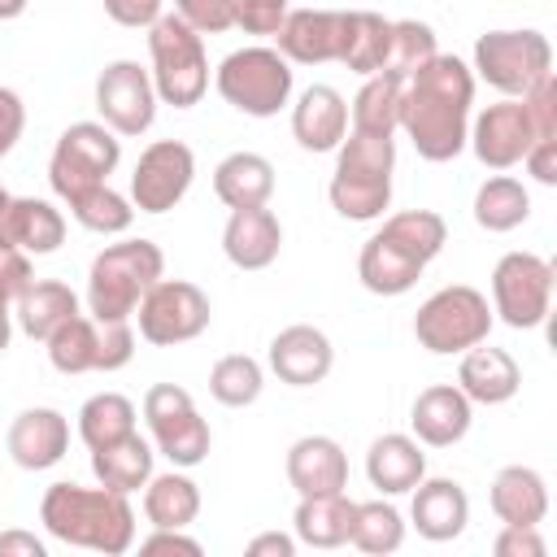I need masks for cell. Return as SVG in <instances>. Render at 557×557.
I'll return each instance as SVG.
<instances>
[{
    "instance_id": "cell-12",
    "label": "cell",
    "mask_w": 557,
    "mask_h": 557,
    "mask_svg": "<svg viewBox=\"0 0 557 557\" xmlns=\"http://www.w3.org/2000/svg\"><path fill=\"white\" fill-rule=\"evenodd\" d=\"M135 318H139V335L152 348H174V344H187V339L209 331L213 305L191 278H165L161 274L144 292V300L135 305Z\"/></svg>"
},
{
    "instance_id": "cell-42",
    "label": "cell",
    "mask_w": 557,
    "mask_h": 557,
    "mask_svg": "<svg viewBox=\"0 0 557 557\" xmlns=\"http://www.w3.org/2000/svg\"><path fill=\"white\" fill-rule=\"evenodd\" d=\"M440 52V44H435V30L426 26V22H418V17H396L392 22V48H387V74H396V78H409L418 65H426L431 57Z\"/></svg>"
},
{
    "instance_id": "cell-37",
    "label": "cell",
    "mask_w": 557,
    "mask_h": 557,
    "mask_svg": "<svg viewBox=\"0 0 557 557\" xmlns=\"http://www.w3.org/2000/svg\"><path fill=\"white\" fill-rule=\"evenodd\" d=\"M44 344H48V361L57 374H91L100 361V322L91 313H74Z\"/></svg>"
},
{
    "instance_id": "cell-17",
    "label": "cell",
    "mask_w": 557,
    "mask_h": 557,
    "mask_svg": "<svg viewBox=\"0 0 557 557\" xmlns=\"http://www.w3.org/2000/svg\"><path fill=\"white\" fill-rule=\"evenodd\" d=\"M348 30V9H287L274 30V48L292 65H326L339 61Z\"/></svg>"
},
{
    "instance_id": "cell-53",
    "label": "cell",
    "mask_w": 557,
    "mask_h": 557,
    "mask_svg": "<svg viewBox=\"0 0 557 557\" xmlns=\"http://www.w3.org/2000/svg\"><path fill=\"white\" fill-rule=\"evenodd\" d=\"M13 300H17V292L0 274V352H9V339H13Z\"/></svg>"
},
{
    "instance_id": "cell-25",
    "label": "cell",
    "mask_w": 557,
    "mask_h": 557,
    "mask_svg": "<svg viewBox=\"0 0 557 557\" xmlns=\"http://www.w3.org/2000/svg\"><path fill=\"white\" fill-rule=\"evenodd\" d=\"M457 387L466 392L470 405H505L518 396L522 387V366L513 361V352L492 348L487 339L461 352L457 366Z\"/></svg>"
},
{
    "instance_id": "cell-3",
    "label": "cell",
    "mask_w": 557,
    "mask_h": 557,
    "mask_svg": "<svg viewBox=\"0 0 557 557\" xmlns=\"http://www.w3.org/2000/svg\"><path fill=\"white\" fill-rule=\"evenodd\" d=\"M39 522L52 540L104 557H122L135 544V509L131 496L83 483H52L39 500Z\"/></svg>"
},
{
    "instance_id": "cell-48",
    "label": "cell",
    "mask_w": 557,
    "mask_h": 557,
    "mask_svg": "<svg viewBox=\"0 0 557 557\" xmlns=\"http://www.w3.org/2000/svg\"><path fill=\"white\" fill-rule=\"evenodd\" d=\"M165 0H104V13L126 30H148L161 17Z\"/></svg>"
},
{
    "instance_id": "cell-29",
    "label": "cell",
    "mask_w": 557,
    "mask_h": 557,
    "mask_svg": "<svg viewBox=\"0 0 557 557\" xmlns=\"http://www.w3.org/2000/svg\"><path fill=\"white\" fill-rule=\"evenodd\" d=\"M74 313H83L78 305V292L61 278H35L17 300H13V322L22 326V335L30 339H48L61 322H70Z\"/></svg>"
},
{
    "instance_id": "cell-30",
    "label": "cell",
    "mask_w": 557,
    "mask_h": 557,
    "mask_svg": "<svg viewBox=\"0 0 557 557\" xmlns=\"http://www.w3.org/2000/svg\"><path fill=\"white\" fill-rule=\"evenodd\" d=\"M152 457H157V448L139 431H131V435H122L104 448H91V474H96L100 487L131 496L152 479Z\"/></svg>"
},
{
    "instance_id": "cell-34",
    "label": "cell",
    "mask_w": 557,
    "mask_h": 557,
    "mask_svg": "<svg viewBox=\"0 0 557 557\" xmlns=\"http://www.w3.org/2000/svg\"><path fill=\"white\" fill-rule=\"evenodd\" d=\"M387 48H392V17L374 13V9H348V30H344V52L339 65L352 74H379L387 65Z\"/></svg>"
},
{
    "instance_id": "cell-55",
    "label": "cell",
    "mask_w": 557,
    "mask_h": 557,
    "mask_svg": "<svg viewBox=\"0 0 557 557\" xmlns=\"http://www.w3.org/2000/svg\"><path fill=\"white\" fill-rule=\"evenodd\" d=\"M9 205H13V196L0 187V248H9V239H4V222H9Z\"/></svg>"
},
{
    "instance_id": "cell-38",
    "label": "cell",
    "mask_w": 557,
    "mask_h": 557,
    "mask_svg": "<svg viewBox=\"0 0 557 557\" xmlns=\"http://www.w3.org/2000/svg\"><path fill=\"white\" fill-rule=\"evenodd\" d=\"M348 544L370 553V557H387L405 544V518L392 500H357L352 505V527H348Z\"/></svg>"
},
{
    "instance_id": "cell-54",
    "label": "cell",
    "mask_w": 557,
    "mask_h": 557,
    "mask_svg": "<svg viewBox=\"0 0 557 557\" xmlns=\"http://www.w3.org/2000/svg\"><path fill=\"white\" fill-rule=\"evenodd\" d=\"M26 4H30V0H0V22L22 17V13H26Z\"/></svg>"
},
{
    "instance_id": "cell-26",
    "label": "cell",
    "mask_w": 557,
    "mask_h": 557,
    "mask_svg": "<svg viewBox=\"0 0 557 557\" xmlns=\"http://www.w3.org/2000/svg\"><path fill=\"white\" fill-rule=\"evenodd\" d=\"M426 474V453L413 435L387 431L366 448V479L379 496H405Z\"/></svg>"
},
{
    "instance_id": "cell-15",
    "label": "cell",
    "mask_w": 557,
    "mask_h": 557,
    "mask_svg": "<svg viewBox=\"0 0 557 557\" xmlns=\"http://www.w3.org/2000/svg\"><path fill=\"white\" fill-rule=\"evenodd\" d=\"M196 178V152L183 139H152L131 170V205L139 213H170Z\"/></svg>"
},
{
    "instance_id": "cell-4",
    "label": "cell",
    "mask_w": 557,
    "mask_h": 557,
    "mask_svg": "<svg viewBox=\"0 0 557 557\" xmlns=\"http://www.w3.org/2000/svg\"><path fill=\"white\" fill-rule=\"evenodd\" d=\"M392 174H396V135H361L348 131L335 148L331 174V209L348 222H379L392 205Z\"/></svg>"
},
{
    "instance_id": "cell-9",
    "label": "cell",
    "mask_w": 557,
    "mask_h": 557,
    "mask_svg": "<svg viewBox=\"0 0 557 557\" xmlns=\"http://www.w3.org/2000/svg\"><path fill=\"white\" fill-rule=\"evenodd\" d=\"M474 78L500 96H527L544 74H553V44L544 30H483L470 52Z\"/></svg>"
},
{
    "instance_id": "cell-36",
    "label": "cell",
    "mask_w": 557,
    "mask_h": 557,
    "mask_svg": "<svg viewBox=\"0 0 557 557\" xmlns=\"http://www.w3.org/2000/svg\"><path fill=\"white\" fill-rule=\"evenodd\" d=\"M400 83L396 74L379 70V74H366L348 113H352V131L361 135H396V117H400Z\"/></svg>"
},
{
    "instance_id": "cell-32",
    "label": "cell",
    "mask_w": 557,
    "mask_h": 557,
    "mask_svg": "<svg viewBox=\"0 0 557 557\" xmlns=\"http://www.w3.org/2000/svg\"><path fill=\"white\" fill-rule=\"evenodd\" d=\"M352 505H357V500H348V492L300 496V505H296V513H292V535H296V544H309V548H339V544H348Z\"/></svg>"
},
{
    "instance_id": "cell-46",
    "label": "cell",
    "mask_w": 557,
    "mask_h": 557,
    "mask_svg": "<svg viewBox=\"0 0 557 557\" xmlns=\"http://www.w3.org/2000/svg\"><path fill=\"white\" fill-rule=\"evenodd\" d=\"M496 557H544V540H540V527H500L496 544H492Z\"/></svg>"
},
{
    "instance_id": "cell-47",
    "label": "cell",
    "mask_w": 557,
    "mask_h": 557,
    "mask_svg": "<svg viewBox=\"0 0 557 557\" xmlns=\"http://www.w3.org/2000/svg\"><path fill=\"white\" fill-rule=\"evenodd\" d=\"M22 131H26V104L13 87H0V157H9L17 148Z\"/></svg>"
},
{
    "instance_id": "cell-31",
    "label": "cell",
    "mask_w": 557,
    "mask_h": 557,
    "mask_svg": "<svg viewBox=\"0 0 557 557\" xmlns=\"http://www.w3.org/2000/svg\"><path fill=\"white\" fill-rule=\"evenodd\" d=\"M213 196L226 209L270 205V196H274V165L261 152H231L213 170Z\"/></svg>"
},
{
    "instance_id": "cell-40",
    "label": "cell",
    "mask_w": 557,
    "mask_h": 557,
    "mask_svg": "<svg viewBox=\"0 0 557 557\" xmlns=\"http://www.w3.org/2000/svg\"><path fill=\"white\" fill-rule=\"evenodd\" d=\"M65 209H70V218H74L83 231H91V235H126L131 222H135V205H131V196L113 191L109 183H100V187L74 196Z\"/></svg>"
},
{
    "instance_id": "cell-20",
    "label": "cell",
    "mask_w": 557,
    "mask_h": 557,
    "mask_svg": "<svg viewBox=\"0 0 557 557\" xmlns=\"http://www.w3.org/2000/svg\"><path fill=\"white\" fill-rule=\"evenodd\" d=\"M470 422H474V405L457 383H431L413 396L409 426H413V440L426 448H453L457 440H466Z\"/></svg>"
},
{
    "instance_id": "cell-2",
    "label": "cell",
    "mask_w": 557,
    "mask_h": 557,
    "mask_svg": "<svg viewBox=\"0 0 557 557\" xmlns=\"http://www.w3.org/2000/svg\"><path fill=\"white\" fill-rule=\"evenodd\" d=\"M448 222L435 209H400L387 213L383 226L357 252V278L374 296H405L422 270L444 252Z\"/></svg>"
},
{
    "instance_id": "cell-24",
    "label": "cell",
    "mask_w": 557,
    "mask_h": 557,
    "mask_svg": "<svg viewBox=\"0 0 557 557\" xmlns=\"http://www.w3.org/2000/svg\"><path fill=\"white\" fill-rule=\"evenodd\" d=\"M287 483L296 487V496H326V492H344L348 487V457L339 448V440L331 435H300L287 448Z\"/></svg>"
},
{
    "instance_id": "cell-45",
    "label": "cell",
    "mask_w": 557,
    "mask_h": 557,
    "mask_svg": "<svg viewBox=\"0 0 557 557\" xmlns=\"http://www.w3.org/2000/svg\"><path fill=\"white\" fill-rule=\"evenodd\" d=\"M131 357H135V331H131V322H100V361H96V370L113 374V370L131 366Z\"/></svg>"
},
{
    "instance_id": "cell-8",
    "label": "cell",
    "mask_w": 557,
    "mask_h": 557,
    "mask_svg": "<svg viewBox=\"0 0 557 557\" xmlns=\"http://www.w3.org/2000/svg\"><path fill=\"white\" fill-rule=\"evenodd\" d=\"M492 322H496V313H492V305H487V296L479 287L448 283V287L431 292L418 305L413 339L435 357H453V352L461 357L466 348H474V344H483L492 335Z\"/></svg>"
},
{
    "instance_id": "cell-10",
    "label": "cell",
    "mask_w": 557,
    "mask_h": 557,
    "mask_svg": "<svg viewBox=\"0 0 557 557\" xmlns=\"http://www.w3.org/2000/svg\"><path fill=\"white\" fill-rule=\"evenodd\" d=\"M122 161V139L104 126V122H70L48 157V183L52 196L61 205H70L74 196L109 183V174Z\"/></svg>"
},
{
    "instance_id": "cell-16",
    "label": "cell",
    "mask_w": 557,
    "mask_h": 557,
    "mask_svg": "<svg viewBox=\"0 0 557 557\" xmlns=\"http://www.w3.org/2000/svg\"><path fill=\"white\" fill-rule=\"evenodd\" d=\"M535 139L540 135H535V122H531L522 96H505V100L483 104L479 113H470L466 148L487 170H513V165H522V157H527V148Z\"/></svg>"
},
{
    "instance_id": "cell-18",
    "label": "cell",
    "mask_w": 557,
    "mask_h": 557,
    "mask_svg": "<svg viewBox=\"0 0 557 557\" xmlns=\"http://www.w3.org/2000/svg\"><path fill=\"white\" fill-rule=\"evenodd\" d=\"M4 448L17 470H30V474L52 470L70 453V418L52 405H30L9 422Z\"/></svg>"
},
{
    "instance_id": "cell-6",
    "label": "cell",
    "mask_w": 557,
    "mask_h": 557,
    "mask_svg": "<svg viewBox=\"0 0 557 557\" xmlns=\"http://www.w3.org/2000/svg\"><path fill=\"white\" fill-rule=\"evenodd\" d=\"M213 87L218 96L244 113V117H274L292 104V87H296V70L292 61L270 48V44H248L235 48L218 61L213 70Z\"/></svg>"
},
{
    "instance_id": "cell-22",
    "label": "cell",
    "mask_w": 557,
    "mask_h": 557,
    "mask_svg": "<svg viewBox=\"0 0 557 557\" xmlns=\"http://www.w3.org/2000/svg\"><path fill=\"white\" fill-rule=\"evenodd\" d=\"M348 135V100L331 83H313L292 104V139L305 152H335Z\"/></svg>"
},
{
    "instance_id": "cell-52",
    "label": "cell",
    "mask_w": 557,
    "mask_h": 557,
    "mask_svg": "<svg viewBox=\"0 0 557 557\" xmlns=\"http://www.w3.org/2000/svg\"><path fill=\"white\" fill-rule=\"evenodd\" d=\"M248 557H296V535H283V531H261L248 540L244 548Z\"/></svg>"
},
{
    "instance_id": "cell-27",
    "label": "cell",
    "mask_w": 557,
    "mask_h": 557,
    "mask_svg": "<svg viewBox=\"0 0 557 557\" xmlns=\"http://www.w3.org/2000/svg\"><path fill=\"white\" fill-rule=\"evenodd\" d=\"M492 513L509 527H540L548 518V483L531 466H505L492 479Z\"/></svg>"
},
{
    "instance_id": "cell-41",
    "label": "cell",
    "mask_w": 557,
    "mask_h": 557,
    "mask_svg": "<svg viewBox=\"0 0 557 557\" xmlns=\"http://www.w3.org/2000/svg\"><path fill=\"white\" fill-rule=\"evenodd\" d=\"M261 387H265V370H261V361L248 357V352H226V357H218L213 370H209V396H213L218 405H226V409L252 405V400L261 396Z\"/></svg>"
},
{
    "instance_id": "cell-21",
    "label": "cell",
    "mask_w": 557,
    "mask_h": 557,
    "mask_svg": "<svg viewBox=\"0 0 557 557\" xmlns=\"http://www.w3.org/2000/svg\"><path fill=\"white\" fill-rule=\"evenodd\" d=\"M413 500H409V522H413V531L422 535V540H431V544H448V540H457L461 531H466V522H470V496H466V487L457 483V479H418V487L409 492Z\"/></svg>"
},
{
    "instance_id": "cell-28",
    "label": "cell",
    "mask_w": 557,
    "mask_h": 557,
    "mask_svg": "<svg viewBox=\"0 0 557 557\" xmlns=\"http://www.w3.org/2000/svg\"><path fill=\"white\" fill-rule=\"evenodd\" d=\"M4 239L9 248H22L26 257H52L65 244V213L39 196H13Z\"/></svg>"
},
{
    "instance_id": "cell-23",
    "label": "cell",
    "mask_w": 557,
    "mask_h": 557,
    "mask_svg": "<svg viewBox=\"0 0 557 557\" xmlns=\"http://www.w3.org/2000/svg\"><path fill=\"white\" fill-rule=\"evenodd\" d=\"M278 248H283V226H278L274 209H265V205L231 209V218L222 226V252L235 270H265L278 261Z\"/></svg>"
},
{
    "instance_id": "cell-5",
    "label": "cell",
    "mask_w": 557,
    "mask_h": 557,
    "mask_svg": "<svg viewBox=\"0 0 557 557\" xmlns=\"http://www.w3.org/2000/svg\"><path fill=\"white\" fill-rule=\"evenodd\" d=\"M165 274V252L152 239H117L91 257L87 313L96 322H131L144 292Z\"/></svg>"
},
{
    "instance_id": "cell-44",
    "label": "cell",
    "mask_w": 557,
    "mask_h": 557,
    "mask_svg": "<svg viewBox=\"0 0 557 557\" xmlns=\"http://www.w3.org/2000/svg\"><path fill=\"white\" fill-rule=\"evenodd\" d=\"M292 0H235V26L244 35H274Z\"/></svg>"
},
{
    "instance_id": "cell-51",
    "label": "cell",
    "mask_w": 557,
    "mask_h": 557,
    "mask_svg": "<svg viewBox=\"0 0 557 557\" xmlns=\"http://www.w3.org/2000/svg\"><path fill=\"white\" fill-rule=\"evenodd\" d=\"M0 557H48V544L35 531H0Z\"/></svg>"
},
{
    "instance_id": "cell-11",
    "label": "cell",
    "mask_w": 557,
    "mask_h": 557,
    "mask_svg": "<svg viewBox=\"0 0 557 557\" xmlns=\"http://www.w3.org/2000/svg\"><path fill=\"white\" fill-rule=\"evenodd\" d=\"M144 422L152 431V448L178 470L200 466L213 448L209 422L200 418L191 392L178 387V383H152L144 392Z\"/></svg>"
},
{
    "instance_id": "cell-39",
    "label": "cell",
    "mask_w": 557,
    "mask_h": 557,
    "mask_svg": "<svg viewBox=\"0 0 557 557\" xmlns=\"http://www.w3.org/2000/svg\"><path fill=\"white\" fill-rule=\"evenodd\" d=\"M135 431V400L122 392H96L78 409V440L87 448H104Z\"/></svg>"
},
{
    "instance_id": "cell-43",
    "label": "cell",
    "mask_w": 557,
    "mask_h": 557,
    "mask_svg": "<svg viewBox=\"0 0 557 557\" xmlns=\"http://www.w3.org/2000/svg\"><path fill=\"white\" fill-rule=\"evenodd\" d=\"M174 13L200 35H222L235 26V0H174Z\"/></svg>"
},
{
    "instance_id": "cell-50",
    "label": "cell",
    "mask_w": 557,
    "mask_h": 557,
    "mask_svg": "<svg viewBox=\"0 0 557 557\" xmlns=\"http://www.w3.org/2000/svg\"><path fill=\"white\" fill-rule=\"evenodd\" d=\"M522 165H527V174H531L535 183L553 187V183H557V135H553V139H535V144L527 148Z\"/></svg>"
},
{
    "instance_id": "cell-7",
    "label": "cell",
    "mask_w": 557,
    "mask_h": 557,
    "mask_svg": "<svg viewBox=\"0 0 557 557\" xmlns=\"http://www.w3.org/2000/svg\"><path fill=\"white\" fill-rule=\"evenodd\" d=\"M148 74L157 87L161 104L191 109L209 91V57H205V35L191 30L178 13H161L148 26Z\"/></svg>"
},
{
    "instance_id": "cell-1",
    "label": "cell",
    "mask_w": 557,
    "mask_h": 557,
    "mask_svg": "<svg viewBox=\"0 0 557 557\" xmlns=\"http://www.w3.org/2000/svg\"><path fill=\"white\" fill-rule=\"evenodd\" d=\"M474 83H479L474 70L453 52H435L426 65H418L400 83L396 131L409 135V144L422 161L444 165V161L466 152L470 113H474Z\"/></svg>"
},
{
    "instance_id": "cell-49",
    "label": "cell",
    "mask_w": 557,
    "mask_h": 557,
    "mask_svg": "<svg viewBox=\"0 0 557 557\" xmlns=\"http://www.w3.org/2000/svg\"><path fill=\"white\" fill-rule=\"evenodd\" d=\"M139 553H187V557H200L205 548H200V540H191V535H183L178 527H152V535L148 540H139Z\"/></svg>"
},
{
    "instance_id": "cell-19",
    "label": "cell",
    "mask_w": 557,
    "mask_h": 557,
    "mask_svg": "<svg viewBox=\"0 0 557 557\" xmlns=\"http://www.w3.org/2000/svg\"><path fill=\"white\" fill-rule=\"evenodd\" d=\"M265 361L278 374V383H287V387H313V383H322L331 374L335 348H331L326 331H318L309 322H292V326H283L270 339Z\"/></svg>"
},
{
    "instance_id": "cell-35",
    "label": "cell",
    "mask_w": 557,
    "mask_h": 557,
    "mask_svg": "<svg viewBox=\"0 0 557 557\" xmlns=\"http://www.w3.org/2000/svg\"><path fill=\"white\" fill-rule=\"evenodd\" d=\"M531 218V191L513 178V174H492L479 183L474 191V222L492 235H505V231H518L522 222Z\"/></svg>"
},
{
    "instance_id": "cell-14",
    "label": "cell",
    "mask_w": 557,
    "mask_h": 557,
    "mask_svg": "<svg viewBox=\"0 0 557 557\" xmlns=\"http://www.w3.org/2000/svg\"><path fill=\"white\" fill-rule=\"evenodd\" d=\"M157 87L139 61H109L96 74V113L117 139H135L157 122Z\"/></svg>"
},
{
    "instance_id": "cell-13",
    "label": "cell",
    "mask_w": 557,
    "mask_h": 557,
    "mask_svg": "<svg viewBox=\"0 0 557 557\" xmlns=\"http://www.w3.org/2000/svg\"><path fill=\"white\" fill-rule=\"evenodd\" d=\"M553 309V265L540 252H505L492 270V313L513 331L544 326Z\"/></svg>"
},
{
    "instance_id": "cell-33",
    "label": "cell",
    "mask_w": 557,
    "mask_h": 557,
    "mask_svg": "<svg viewBox=\"0 0 557 557\" xmlns=\"http://www.w3.org/2000/svg\"><path fill=\"white\" fill-rule=\"evenodd\" d=\"M200 513V487L187 470H165V474H152L144 483V518L148 527H178L187 531Z\"/></svg>"
}]
</instances>
